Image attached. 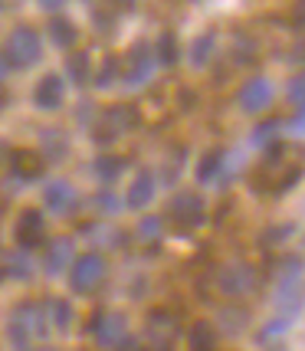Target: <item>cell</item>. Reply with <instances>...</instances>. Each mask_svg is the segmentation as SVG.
<instances>
[{
    "instance_id": "obj_4",
    "label": "cell",
    "mask_w": 305,
    "mask_h": 351,
    "mask_svg": "<svg viewBox=\"0 0 305 351\" xmlns=\"http://www.w3.org/2000/svg\"><path fill=\"white\" fill-rule=\"evenodd\" d=\"M256 282H260V273H256L249 263H230V266H223V269L217 273V286H220V292L230 295V299H240L246 292H253Z\"/></svg>"
},
{
    "instance_id": "obj_1",
    "label": "cell",
    "mask_w": 305,
    "mask_h": 351,
    "mask_svg": "<svg viewBox=\"0 0 305 351\" xmlns=\"http://www.w3.org/2000/svg\"><path fill=\"white\" fill-rule=\"evenodd\" d=\"M49 325L43 319V306L36 302H20V306L10 312V322H7V338L16 351H30L36 338H46Z\"/></svg>"
},
{
    "instance_id": "obj_7",
    "label": "cell",
    "mask_w": 305,
    "mask_h": 351,
    "mask_svg": "<svg viewBox=\"0 0 305 351\" xmlns=\"http://www.w3.org/2000/svg\"><path fill=\"white\" fill-rule=\"evenodd\" d=\"M168 220H174L178 227H200L204 223V200L194 191H181L174 194L168 204Z\"/></svg>"
},
{
    "instance_id": "obj_26",
    "label": "cell",
    "mask_w": 305,
    "mask_h": 351,
    "mask_svg": "<svg viewBox=\"0 0 305 351\" xmlns=\"http://www.w3.org/2000/svg\"><path fill=\"white\" fill-rule=\"evenodd\" d=\"M66 73H69V79H73L76 86H86V82H89V56H86V53L69 56V62H66Z\"/></svg>"
},
{
    "instance_id": "obj_22",
    "label": "cell",
    "mask_w": 305,
    "mask_h": 351,
    "mask_svg": "<svg viewBox=\"0 0 305 351\" xmlns=\"http://www.w3.org/2000/svg\"><path fill=\"white\" fill-rule=\"evenodd\" d=\"M92 168H95V178H99V181L112 184V181H119V178L125 174L128 161H125V158H119V154H106V158H99Z\"/></svg>"
},
{
    "instance_id": "obj_2",
    "label": "cell",
    "mask_w": 305,
    "mask_h": 351,
    "mask_svg": "<svg viewBox=\"0 0 305 351\" xmlns=\"http://www.w3.org/2000/svg\"><path fill=\"white\" fill-rule=\"evenodd\" d=\"M43 56V40L40 33L30 30V27H16L10 36H7V46H3V60L10 69H30L33 62H40Z\"/></svg>"
},
{
    "instance_id": "obj_19",
    "label": "cell",
    "mask_w": 305,
    "mask_h": 351,
    "mask_svg": "<svg viewBox=\"0 0 305 351\" xmlns=\"http://www.w3.org/2000/svg\"><path fill=\"white\" fill-rule=\"evenodd\" d=\"M151 53H154V66H164V69L178 66V60H181V46H178V36H174V33H161Z\"/></svg>"
},
{
    "instance_id": "obj_28",
    "label": "cell",
    "mask_w": 305,
    "mask_h": 351,
    "mask_svg": "<svg viewBox=\"0 0 305 351\" xmlns=\"http://www.w3.org/2000/svg\"><path fill=\"white\" fill-rule=\"evenodd\" d=\"M161 220L158 217H141L138 220V240H145V243H158L161 240Z\"/></svg>"
},
{
    "instance_id": "obj_16",
    "label": "cell",
    "mask_w": 305,
    "mask_h": 351,
    "mask_svg": "<svg viewBox=\"0 0 305 351\" xmlns=\"http://www.w3.org/2000/svg\"><path fill=\"white\" fill-rule=\"evenodd\" d=\"M69 263H73V240H66V237H60V240H53V243L46 246V256H43V266L49 276H60L69 269Z\"/></svg>"
},
{
    "instance_id": "obj_24",
    "label": "cell",
    "mask_w": 305,
    "mask_h": 351,
    "mask_svg": "<svg viewBox=\"0 0 305 351\" xmlns=\"http://www.w3.org/2000/svg\"><path fill=\"white\" fill-rule=\"evenodd\" d=\"M279 128H282V125L276 122V119H266V122L263 125H256V128H253V145H260V148H266V152H269V148H276V141H279Z\"/></svg>"
},
{
    "instance_id": "obj_11",
    "label": "cell",
    "mask_w": 305,
    "mask_h": 351,
    "mask_svg": "<svg viewBox=\"0 0 305 351\" xmlns=\"http://www.w3.org/2000/svg\"><path fill=\"white\" fill-rule=\"evenodd\" d=\"M16 243L20 250H33V246H40L46 240V220L40 210H23L20 220H16V230H14Z\"/></svg>"
},
{
    "instance_id": "obj_15",
    "label": "cell",
    "mask_w": 305,
    "mask_h": 351,
    "mask_svg": "<svg viewBox=\"0 0 305 351\" xmlns=\"http://www.w3.org/2000/svg\"><path fill=\"white\" fill-rule=\"evenodd\" d=\"M154 191H158V184H154L151 171H138L135 181H132V187H128L125 207H132V210H145V207L154 200Z\"/></svg>"
},
{
    "instance_id": "obj_21",
    "label": "cell",
    "mask_w": 305,
    "mask_h": 351,
    "mask_svg": "<svg viewBox=\"0 0 305 351\" xmlns=\"http://www.w3.org/2000/svg\"><path fill=\"white\" fill-rule=\"evenodd\" d=\"M76 36H79V30L73 20H66V16H53V20H49V40L56 46L69 49V46L76 43Z\"/></svg>"
},
{
    "instance_id": "obj_30",
    "label": "cell",
    "mask_w": 305,
    "mask_h": 351,
    "mask_svg": "<svg viewBox=\"0 0 305 351\" xmlns=\"http://www.w3.org/2000/svg\"><path fill=\"white\" fill-rule=\"evenodd\" d=\"M115 79H119V60L108 56V60L102 62V69H99V76H95V86H99V89H108Z\"/></svg>"
},
{
    "instance_id": "obj_32",
    "label": "cell",
    "mask_w": 305,
    "mask_h": 351,
    "mask_svg": "<svg viewBox=\"0 0 305 351\" xmlns=\"http://www.w3.org/2000/svg\"><path fill=\"white\" fill-rule=\"evenodd\" d=\"M99 207H102V210H108V214H115V207H119V204L112 200V194H106V197H99Z\"/></svg>"
},
{
    "instance_id": "obj_10",
    "label": "cell",
    "mask_w": 305,
    "mask_h": 351,
    "mask_svg": "<svg viewBox=\"0 0 305 351\" xmlns=\"http://www.w3.org/2000/svg\"><path fill=\"white\" fill-rule=\"evenodd\" d=\"M178 338V319L171 312H151L148 315V341L154 351H171Z\"/></svg>"
},
{
    "instance_id": "obj_3",
    "label": "cell",
    "mask_w": 305,
    "mask_h": 351,
    "mask_svg": "<svg viewBox=\"0 0 305 351\" xmlns=\"http://www.w3.org/2000/svg\"><path fill=\"white\" fill-rule=\"evenodd\" d=\"M106 276H108V266L99 253H82L79 260L69 263V286H73V292H79V295L95 292L106 282Z\"/></svg>"
},
{
    "instance_id": "obj_33",
    "label": "cell",
    "mask_w": 305,
    "mask_h": 351,
    "mask_svg": "<svg viewBox=\"0 0 305 351\" xmlns=\"http://www.w3.org/2000/svg\"><path fill=\"white\" fill-rule=\"evenodd\" d=\"M36 3H40L43 10H49V14H53V10H60V7L66 3V0H36Z\"/></svg>"
},
{
    "instance_id": "obj_20",
    "label": "cell",
    "mask_w": 305,
    "mask_h": 351,
    "mask_svg": "<svg viewBox=\"0 0 305 351\" xmlns=\"http://www.w3.org/2000/svg\"><path fill=\"white\" fill-rule=\"evenodd\" d=\"M187 348L191 351H217V328L210 322H194L187 332Z\"/></svg>"
},
{
    "instance_id": "obj_36",
    "label": "cell",
    "mask_w": 305,
    "mask_h": 351,
    "mask_svg": "<svg viewBox=\"0 0 305 351\" xmlns=\"http://www.w3.org/2000/svg\"><path fill=\"white\" fill-rule=\"evenodd\" d=\"M30 351H60V348H49V345H43V348H30Z\"/></svg>"
},
{
    "instance_id": "obj_25",
    "label": "cell",
    "mask_w": 305,
    "mask_h": 351,
    "mask_svg": "<svg viewBox=\"0 0 305 351\" xmlns=\"http://www.w3.org/2000/svg\"><path fill=\"white\" fill-rule=\"evenodd\" d=\"M217 322L223 325V332H230V335H236V332H243V325L249 322V312H246L243 306H240V308H233V306H230V308H223V312H220V319H217Z\"/></svg>"
},
{
    "instance_id": "obj_35",
    "label": "cell",
    "mask_w": 305,
    "mask_h": 351,
    "mask_svg": "<svg viewBox=\"0 0 305 351\" xmlns=\"http://www.w3.org/2000/svg\"><path fill=\"white\" fill-rule=\"evenodd\" d=\"M7 69H10V66H7V60H3V56H0V79L7 76Z\"/></svg>"
},
{
    "instance_id": "obj_9",
    "label": "cell",
    "mask_w": 305,
    "mask_h": 351,
    "mask_svg": "<svg viewBox=\"0 0 305 351\" xmlns=\"http://www.w3.org/2000/svg\"><path fill=\"white\" fill-rule=\"evenodd\" d=\"M154 73V53L148 43H135L125 56V82L138 86V82H148V76Z\"/></svg>"
},
{
    "instance_id": "obj_6",
    "label": "cell",
    "mask_w": 305,
    "mask_h": 351,
    "mask_svg": "<svg viewBox=\"0 0 305 351\" xmlns=\"http://www.w3.org/2000/svg\"><path fill=\"white\" fill-rule=\"evenodd\" d=\"M89 328L102 348H115V345H122L125 335H128V319H125L122 312H95Z\"/></svg>"
},
{
    "instance_id": "obj_5",
    "label": "cell",
    "mask_w": 305,
    "mask_h": 351,
    "mask_svg": "<svg viewBox=\"0 0 305 351\" xmlns=\"http://www.w3.org/2000/svg\"><path fill=\"white\" fill-rule=\"evenodd\" d=\"M138 125V108L132 106H112L102 112V122H99V128H95V141L99 145H112L119 135H125V132H132Z\"/></svg>"
},
{
    "instance_id": "obj_12",
    "label": "cell",
    "mask_w": 305,
    "mask_h": 351,
    "mask_svg": "<svg viewBox=\"0 0 305 351\" xmlns=\"http://www.w3.org/2000/svg\"><path fill=\"white\" fill-rule=\"evenodd\" d=\"M236 154H230V152H210V154H204L200 158V165H197V181L200 184H220V181H227L230 174H233V168H230V161H233Z\"/></svg>"
},
{
    "instance_id": "obj_14",
    "label": "cell",
    "mask_w": 305,
    "mask_h": 351,
    "mask_svg": "<svg viewBox=\"0 0 305 351\" xmlns=\"http://www.w3.org/2000/svg\"><path fill=\"white\" fill-rule=\"evenodd\" d=\"M62 95H66L62 79L49 73V76H43L40 82H36V89H33V102H36V108H43V112H56V108L62 106Z\"/></svg>"
},
{
    "instance_id": "obj_34",
    "label": "cell",
    "mask_w": 305,
    "mask_h": 351,
    "mask_svg": "<svg viewBox=\"0 0 305 351\" xmlns=\"http://www.w3.org/2000/svg\"><path fill=\"white\" fill-rule=\"evenodd\" d=\"M115 348L119 351H145V345H138V341H128V338H125L122 345H115Z\"/></svg>"
},
{
    "instance_id": "obj_18",
    "label": "cell",
    "mask_w": 305,
    "mask_h": 351,
    "mask_svg": "<svg viewBox=\"0 0 305 351\" xmlns=\"http://www.w3.org/2000/svg\"><path fill=\"white\" fill-rule=\"evenodd\" d=\"M10 165H14V174L20 181H40L46 168V161L36 152H14L10 154Z\"/></svg>"
},
{
    "instance_id": "obj_27",
    "label": "cell",
    "mask_w": 305,
    "mask_h": 351,
    "mask_svg": "<svg viewBox=\"0 0 305 351\" xmlns=\"http://www.w3.org/2000/svg\"><path fill=\"white\" fill-rule=\"evenodd\" d=\"M43 148L53 161H62L66 152H69V145H66V138H62L60 132H43Z\"/></svg>"
},
{
    "instance_id": "obj_23",
    "label": "cell",
    "mask_w": 305,
    "mask_h": 351,
    "mask_svg": "<svg viewBox=\"0 0 305 351\" xmlns=\"http://www.w3.org/2000/svg\"><path fill=\"white\" fill-rule=\"evenodd\" d=\"M210 53H214V33H200L197 40L191 43V66L204 69L210 62Z\"/></svg>"
},
{
    "instance_id": "obj_29",
    "label": "cell",
    "mask_w": 305,
    "mask_h": 351,
    "mask_svg": "<svg viewBox=\"0 0 305 351\" xmlns=\"http://www.w3.org/2000/svg\"><path fill=\"white\" fill-rule=\"evenodd\" d=\"M7 273L14 276V279H30L33 266H30V260H27V250H20L16 256H10V263H7Z\"/></svg>"
},
{
    "instance_id": "obj_37",
    "label": "cell",
    "mask_w": 305,
    "mask_h": 351,
    "mask_svg": "<svg viewBox=\"0 0 305 351\" xmlns=\"http://www.w3.org/2000/svg\"><path fill=\"white\" fill-rule=\"evenodd\" d=\"M122 3H135V0H122Z\"/></svg>"
},
{
    "instance_id": "obj_17",
    "label": "cell",
    "mask_w": 305,
    "mask_h": 351,
    "mask_svg": "<svg viewBox=\"0 0 305 351\" xmlns=\"http://www.w3.org/2000/svg\"><path fill=\"white\" fill-rule=\"evenodd\" d=\"M43 319H46V325H53L56 332H69L73 322H76L73 302H66V299H46L43 302Z\"/></svg>"
},
{
    "instance_id": "obj_31",
    "label": "cell",
    "mask_w": 305,
    "mask_h": 351,
    "mask_svg": "<svg viewBox=\"0 0 305 351\" xmlns=\"http://www.w3.org/2000/svg\"><path fill=\"white\" fill-rule=\"evenodd\" d=\"M302 99H305V79L295 76L289 82V102H292V108H295V112H305V108H302Z\"/></svg>"
},
{
    "instance_id": "obj_13",
    "label": "cell",
    "mask_w": 305,
    "mask_h": 351,
    "mask_svg": "<svg viewBox=\"0 0 305 351\" xmlns=\"http://www.w3.org/2000/svg\"><path fill=\"white\" fill-rule=\"evenodd\" d=\"M43 200H46V210H53V214H69V210L76 207L79 194L69 181H53V184H46Z\"/></svg>"
},
{
    "instance_id": "obj_8",
    "label": "cell",
    "mask_w": 305,
    "mask_h": 351,
    "mask_svg": "<svg viewBox=\"0 0 305 351\" xmlns=\"http://www.w3.org/2000/svg\"><path fill=\"white\" fill-rule=\"evenodd\" d=\"M236 102H240L243 112L260 115V112H266V108L273 106V82H269V79H263V76L246 79L243 86H240V92H236Z\"/></svg>"
}]
</instances>
